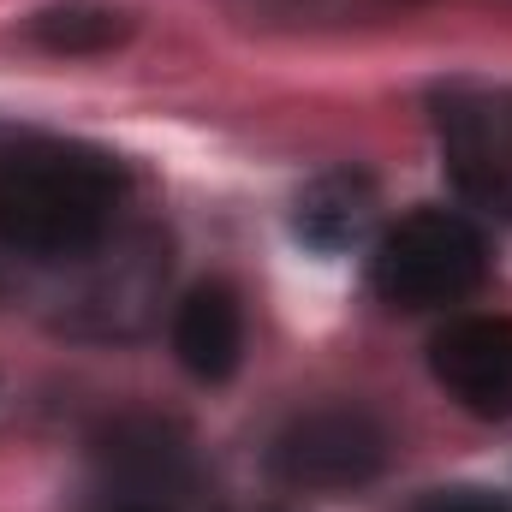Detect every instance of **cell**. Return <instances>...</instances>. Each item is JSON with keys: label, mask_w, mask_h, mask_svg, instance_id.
<instances>
[{"label": "cell", "mask_w": 512, "mask_h": 512, "mask_svg": "<svg viewBox=\"0 0 512 512\" xmlns=\"http://www.w3.org/2000/svg\"><path fill=\"white\" fill-rule=\"evenodd\" d=\"M417 512H512V501L489 495V489H435Z\"/></svg>", "instance_id": "9"}, {"label": "cell", "mask_w": 512, "mask_h": 512, "mask_svg": "<svg viewBox=\"0 0 512 512\" xmlns=\"http://www.w3.org/2000/svg\"><path fill=\"white\" fill-rule=\"evenodd\" d=\"M30 36H36L42 48H54V54H102V48H114V42L126 36V18L108 12V6H78V0H72V6L36 12Z\"/></svg>", "instance_id": "8"}, {"label": "cell", "mask_w": 512, "mask_h": 512, "mask_svg": "<svg viewBox=\"0 0 512 512\" xmlns=\"http://www.w3.org/2000/svg\"><path fill=\"white\" fill-rule=\"evenodd\" d=\"M435 131L459 191L495 215H512V90H441Z\"/></svg>", "instance_id": "4"}, {"label": "cell", "mask_w": 512, "mask_h": 512, "mask_svg": "<svg viewBox=\"0 0 512 512\" xmlns=\"http://www.w3.org/2000/svg\"><path fill=\"white\" fill-rule=\"evenodd\" d=\"M387 465V429L376 411L364 405H316L298 411L274 447H268V471L286 489H358Z\"/></svg>", "instance_id": "3"}, {"label": "cell", "mask_w": 512, "mask_h": 512, "mask_svg": "<svg viewBox=\"0 0 512 512\" xmlns=\"http://www.w3.org/2000/svg\"><path fill=\"white\" fill-rule=\"evenodd\" d=\"M120 512H161V507H120Z\"/></svg>", "instance_id": "10"}, {"label": "cell", "mask_w": 512, "mask_h": 512, "mask_svg": "<svg viewBox=\"0 0 512 512\" xmlns=\"http://www.w3.org/2000/svg\"><path fill=\"white\" fill-rule=\"evenodd\" d=\"M370 221H376V191H370V179H358V173L316 179V185L298 197V233H304V245H316V251H346V245H358V239L370 233Z\"/></svg>", "instance_id": "7"}, {"label": "cell", "mask_w": 512, "mask_h": 512, "mask_svg": "<svg viewBox=\"0 0 512 512\" xmlns=\"http://www.w3.org/2000/svg\"><path fill=\"white\" fill-rule=\"evenodd\" d=\"M173 352L179 364L197 376V382H227L239 370V352H245V310H239V292L209 280L197 286L179 316H173Z\"/></svg>", "instance_id": "6"}, {"label": "cell", "mask_w": 512, "mask_h": 512, "mask_svg": "<svg viewBox=\"0 0 512 512\" xmlns=\"http://www.w3.org/2000/svg\"><path fill=\"white\" fill-rule=\"evenodd\" d=\"M429 370L465 411L512 417V316H459L429 340Z\"/></svg>", "instance_id": "5"}, {"label": "cell", "mask_w": 512, "mask_h": 512, "mask_svg": "<svg viewBox=\"0 0 512 512\" xmlns=\"http://www.w3.org/2000/svg\"><path fill=\"white\" fill-rule=\"evenodd\" d=\"M126 173L84 143H30L0 161V245L30 262L96 251L120 215Z\"/></svg>", "instance_id": "1"}, {"label": "cell", "mask_w": 512, "mask_h": 512, "mask_svg": "<svg viewBox=\"0 0 512 512\" xmlns=\"http://www.w3.org/2000/svg\"><path fill=\"white\" fill-rule=\"evenodd\" d=\"M483 274H489V245L453 209H411L399 227H387L370 256L376 292L399 310L459 304L483 286Z\"/></svg>", "instance_id": "2"}]
</instances>
